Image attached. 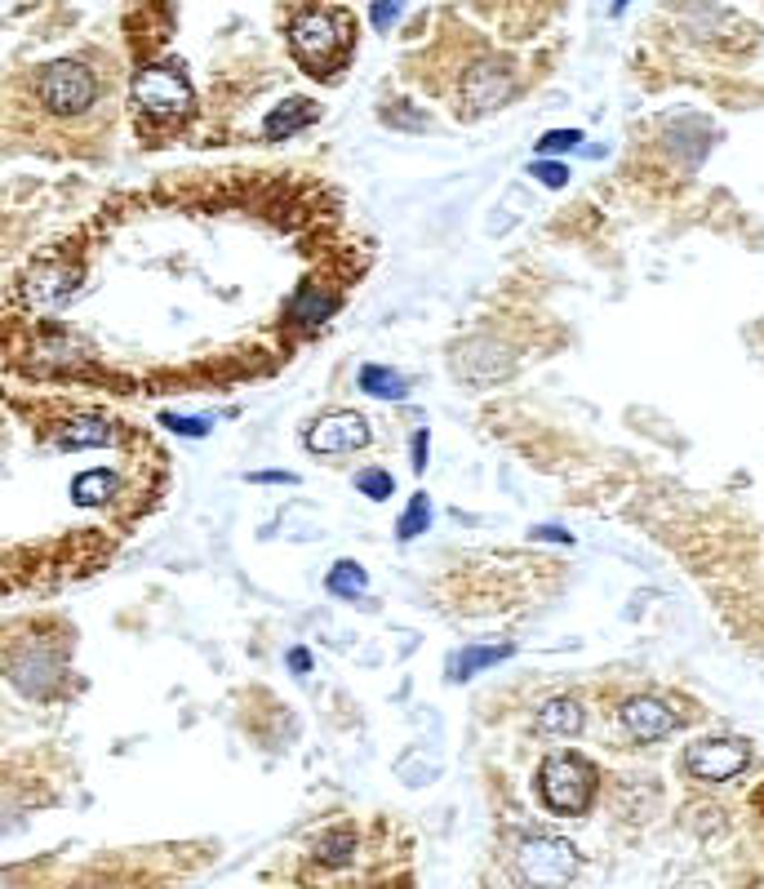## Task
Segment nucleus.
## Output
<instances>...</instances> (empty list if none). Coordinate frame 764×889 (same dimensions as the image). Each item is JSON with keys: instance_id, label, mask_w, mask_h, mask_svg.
Instances as JSON below:
<instances>
[{"instance_id": "18", "label": "nucleus", "mask_w": 764, "mask_h": 889, "mask_svg": "<svg viewBox=\"0 0 764 889\" xmlns=\"http://www.w3.org/2000/svg\"><path fill=\"white\" fill-rule=\"evenodd\" d=\"M432 529V499L427 494H413V503L404 507V516L396 520V538L409 542V538H419Z\"/></svg>"}, {"instance_id": "14", "label": "nucleus", "mask_w": 764, "mask_h": 889, "mask_svg": "<svg viewBox=\"0 0 764 889\" xmlns=\"http://www.w3.org/2000/svg\"><path fill=\"white\" fill-rule=\"evenodd\" d=\"M512 654H516L512 645H467V650H458L449 658V680H471L480 667H494V663H503Z\"/></svg>"}, {"instance_id": "13", "label": "nucleus", "mask_w": 764, "mask_h": 889, "mask_svg": "<svg viewBox=\"0 0 764 889\" xmlns=\"http://www.w3.org/2000/svg\"><path fill=\"white\" fill-rule=\"evenodd\" d=\"M116 494H120V476H116L111 467H90V471H81L77 481H72V499H77L81 507L107 503V499H116Z\"/></svg>"}, {"instance_id": "25", "label": "nucleus", "mask_w": 764, "mask_h": 889, "mask_svg": "<svg viewBox=\"0 0 764 889\" xmlns=\"http://www.w3.org/2000/svg\"><path fill=\"white\" fill-rule=\"evenodd\" d=\"M427 432H419V436H413V471H423L427 467Z\"/></svg>"}, {"instance_id": "9", "label": "nucleus", "mask_w": 764, "mask_h": 889, "mask_svg": "<svg viewBox=\"0 0 764 889\" xmlns=\"http://www.w3.org/2000/svg\"><path fill=\"white\" fill-rule=\"evenodd\" d=\"M507 94H512V72H503V67H494V62H480L462 77V103H467L471 116L498 107Z\"/></svg>"}, {"instance_id": "21", "label": "nucleus", "mask_w": 764, "mask_h": 889, "mask_svg": "<svg viewBox=\"0 0 764 889\" xmlns=\"http://www.w3.org/2000/svg\"><path fill=\"white\" fill-rule=\"evenodd\" d=\"M583 143V133L578 129H551L538 139V156H555V152H574Z\"/></svg>"}, {"instance_id": "11", "label": "nucleus", "mask_w": 764, "mask_h": 889, "mask_svg": "<svg viewBox=\"0 0 764 889\" xmlns=\"http://www.w3.org/2000/svg\"><path fill=\"white\" fill-rule=\"evenodd\" d=\"M111 441H116V432H111V423L98 419V414H81V419H72V423H62V432H58V445H62V449H98V445H111Z\"/></svg>"}, {"instance_id": "27", "label": "nucleus", "mask_w": 764, "mask_h": 889, "mask_svg": "<svg viewBox=\"0 0 764 889\" xmlns=\"http://www.w3.org/2000/svg\"><path fill=\"white\" fill-rule=\"evenodd\" d=\"M290 667H294V671H307V667H312V654H307V650H290Z\"/></svg>"}, {"instance_id": "4", "label": "nucleus", "mask_w": 764, "mask_h": 889, "mask_svg": "<svg viewBox=\"0 0 764 889\" xmlns=\"http://www.w3.org/2000/svg\"><path fill=\"white\" fill-rule=\"evenodd\" d=\"M36 98L54 112V116H81L94 107L98 98V77L77 58H58L49 67H40L36 77Z\"/></svg>"}, {"instance_id": "15", "label": "nucleus", "mask_w": 764, "mask_h": 889, "mask_svg": "<svg viewBox=\"0 0 764 889\" xmlns=\"http://www.w3.org/2000/svg\"><path fill=\"white\" fill-rule=\"evenodd\" d=\"M333 312H338V294H329L320 285H303L294 294V303H290V320H298V325H320Z\"/></svg>"}, {"instance_id": "3", "label": "nucleus", "mask_w": 764, "mask_h": 889, "mask_svg": "<svg viewBox=\"0 0 764 889\" xmlns=\"http://www.w3.org/2000/svg\"><path fill=\"white\" fill-rule=\"evenodd\" d=\"M538 796L551 814L561 818H583L596 800V765L574 757V751H555L538 770Z\"/></svg>"}, {"instance_id": "23", "label": "nucleus", "mask_w": 764, "mask_h": 889, "mask_svg": "<svg viewBox=\"0 0 764 889\" xmlns=\"http://www.w3.org/2000/svg\"><path fill=\"white\" fill-rule=\"evenodd\" d=\"M533 178H542L546 187H565L569 183V169L565 165H555V161H533V169H529Z\"/></svg>"}, {"instance_id": "19", "label": "nucleus", "mask_w": 764, "mask_h": 889, "mask_svg": "<svg viewBox=\"0 0 764 889\" xmlns=\"http://www.w3.org/2000/svg\"><path fill=\"white\" fill-rule=\"evenodd\" d=\"M352 845H356L352 832H342V828H338V832H325V837L316 841V858H320L325 867H342L346 858H352Z\"/></svg>"}, {"instance_id": "2", "label": "nucleus", "mask_w": 764, "mask_h": 889, "mask_svg": "<svg viewBox=\"0 0 764 889\" xmlns=\"http://www.w3.org/2000/svg\"><path fill=\"white\" fill-rule=\"evenodd\" d=\"M133 112L148 129H178L196 112V90L178 67L152 62L133 77Z\"/></svg>"}, {"instance_id": "28", "label": "nucleus", "mask_w": 764, "mask_h": 889, "mask_svg": "<svg viewBox=\"0 0 764 889\" xmlns=\"http://www.w3.org/2000/svg\"><path fill=\"white\" fill-rule=\"evenodd\" d=\"M760 809H764V792H760Z\"/></svg>"}, {"instance_id": "7", "label": "nucleus", "mask_w": 764, "mask_h": 889, "mask_svg": "<svg viewBox=\"0 0 764 889\" xmlns=\"http://www.w3.org/2000/svg\"><path fill=\"white\" fill-rule=\"evenodd\" d=\"M369 423L352 409H338V414H325L312 432H307V449L312 454H346V449H361L369 445Z\"/></svg>"}, {"instance_id": "6", "label": "nucleus", "mask_w": 764, "mask_h": 889, "mask_svg": "<svg viewBox=\"0 0 764 889\" xmlns=\"http://www.w3.org/2000/svg\"><path fill=\"white\" fill-rule=\"evenodd\" d=\"M751 765V747L742 738H698L684 747V774L698 783H729Z\"/></svg>"}, {"instance_id": "16", "label": "nucleus", "mask_w": 764, "mask_h": 889, "mask_svg": "<svg viewBox=\"0 0 764 889\" xmlns=\"http://www.w3.org/2000/svg\"><path fill=\"white\" fill-rule=\"evenodd\" d=\"M356 383H361V391H369L378 400H404L409 396V378L400 370H391V365H365Z\"/></svg>"}, {"instance_id": "12", "label": "nucleus", "mask_w": 764, "mask_h": 889, "mask_svg": "<svg viewBox=\"0 0 764 889\" xmlns=\"http://www.w3.org/2000/svg\"><path fill=\"white\" fill-rule=\"evenodd\" d=\"M316 120V103H307V98H290V103H281L271 116H267V139H275V143H285V139H294V133L303 129V125H312Z\"/></svg>"}, {"instance_id": "17", "label": "nucleus", "mask_w": 764, "mask_h": 889, "mask_svg": "<svg viewBox=\"0 0 764 889\" xmlns=\"http://www.w3.org/2000/svg\"><path fill=\"white\" fill-rule=\"evenodd\" d=\"M325 587H329V596H346V600H356V596H365L369 574H365L356 561H338V565L325 574Z\"/></svg>"}, {"instance_id": "5", "label": "nucleus", "mask_w": 764, "mask_h": 889, "mask_svg": "<svg viewBox=\"0 0 764 889\" xmlns=\"http://www.w3.org/2000/svg\"><path fill=\"white\" fill-rule=\"evenodd\" d=\"M578 872V854L561 837H529L516 850V876L525 889H565Z\"/></svg>"}, {"instance_id": "24", "label": "nucleus", "mask_w": 764, "mask_h": 889, "mask_svg": "<svg viewBox=\"0 0 764 889\" xmlns=\"http://www.w3.org/2000/svg\"><path fill=\"white\" fill-rule=\"evenodd\" d=\"M249 481H254V486H271V481H281V486H294L298 476H294V471H249Z\"/></svg>"}, {"instance_id": "8", "label": "nucleus", "mask_w": 764, "mask_h": 889, "mask_svg": "<svg viewBox=\"0 0 764 889\" xmlns=\"http://www.w3.org/2000/svg\"><path fill=\"white\" fill-rule=\"evenodd\" d=\"M618 716H622V729H627L636 742H658V738H667L675 729V712L662 699H654V694L627 699Z\"/></svg>"}, {"instance_id": "10", "label": "nucleus", "mask_w": 764, "mask_h": 889, "mask_svg": "<svg viewBox=\"0 0 764 889\" xmlns=\"http://www.w3.org/2000/svg\"><path fill=\"white\" fill-rule=\"evenodd\" d=\"M583 725H587V712H583L578 699H551L538 712V734H551V738H569Z\"/></svg>"}, {"instance_id": "1", "label": "nucleus", "mask_w": 764, "mask_h": 889, "mask_svg": "<svg viewBox=\"0 0 764 889\" xmlns=\"http://www.w3.org/2000/svg\"><path fill=\"white\" fill-rule=\"evenodd\" d=\"M290 49L298 67H307L312 77L329 81L338 77L342 58L352 54V14L346 10H303L290 27Z\"/></svg>"}, {"instance_id": "20", "label": "nucleus", "mask_w": 764, "mask_h": 889, "mask_svg": "<svg viewBox=\"0 0 764 889\" xmlns=\"http://www.w3.org/2000/svg\"><path fill=\"white\" fill-rule=\"evenodd\" d=\"M356 490H361L365 499L383 503V499H391V494H396V481H391V471H383V467H365V471L356 476Z\"/></svg>"}, {"instance_id": "22", "label": "nucleus", "mask_w": 764, "mask_h": 889, "mask_svg": "<svg viewBox=\"0 0 764 889\" xmlns=\"http://www.w3.org/2000/svg\"><path fill=\"white\" fill-rule=\"evenodd\" d=\"M161 423H165L169 432H178V436H210V432H214V423H210V419H191V414H169V409H165V414H161Z\"/></svg>"}, {"instance_id": "26", "label": "nucleus", "mask_w": 764, "mask_h": 889, "mask_svg": "<svg viewBox=\"0 0 764 889\" xmlns=\"http://www.w3.org/2000/svg\"><path fill=\"white\" fill-rule=\"evenodd\" d=\"M369 19H374L378 27H387V23H396V19H400V5H374V10H369Z\"/></svg>"}]
</instances>
